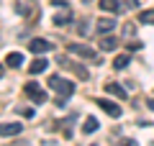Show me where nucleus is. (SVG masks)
<instances>
[{
    "instance_id": "f257e3e1",
    "label": "nucleus",
    "mask_w": 154,
    "mask_h": 146,
    "mask_svg": "<svg viewBox=\"0 0 154 146\" xmlns=\"http://www.w3.org/2000/svg\"><path fill=\"white\" fill-rule=\"evenodd\" d=\"M67 51H69V54L82 56V59H93V64H103V59H100V56L95 54L90 46H85V44H69V46H67Z\"/></svg>"
},
{
    "instance_id": "f03ea898",
    "label": "nucleus",
    "mask_w": 154,
    "mask_h": 146,
    "mask_svg": "<svg viewBox=\"0 0 154 146\" xmlns=\"http://www.w3.org/2000/svg\"><path fill=\"white\" fill-rule=\"evenodd\" d=\"M49 87H51L59 97H67V95H72V92H75V82L64 80V77H51V80H49Z\"/></svg>"
},
{
    "instance_id": "7ed1b4c3",
    "label": "nucleus",
    "mask_w": 154,
    "mask_h": 146,
    "mask_svg": "<svg viewBox=\"0 0 154 146\" xmlns=\"http://www.w3.org/2000/svg\"><path fill=\"white\" fill-rule=\"evenodd\" d=\"M23 90H26V95L31 97L33 103H46V92L41 90V85H38V82H26V87H23Z\"/></svg>"
},
{
    "instance_id": "20e7f679",
    "label": "nucleus",
    "mask_w": 154,
    "mask_h": 146,
    "mask_svg": "<svg viewBox=\"0 0 154 146\" xmlns=\"http://www.w3.org/2000/svg\"><path fill=\"white\" fill-rule=\"evenodd\" d=\"M95 103H98V105H100V108H103L108 115H113V118H118V115H121V105L110 103V100H105V97H95Z\"/></svg>"
},
{
    "instance_id": "39448f33",
    "label": "nucleus",
    "mask_w": 154,
    "mask_h": 146,
    "mask_svg": "<svg viewBox=\"0 0 154 146\" xmlns=\"http://www.w3.org/2000/svg\"><path fill=\"white\" fill-rule=\"evenodd\" d=\"M59 64H62V67H69V69L75 72V75L80 77V80H88V69H85V67H80L77 62H69L67 56H59Z\"/></svg>"
},
{
    "instance_id": "423d86ee",
    "label": "nucleus",
    "mask_w": 154,
    "mask_h": 146,
    "mask_svg": "<svg viewBox=\"0 0 154 146\" xmlns=\"http://www.w3.org/2000/svg\"><path fill=\"white\" fill-rule=\"evenodd\" d=\"M28 46H31L33 54H46V51L51 49V41H46V38H31Z\"/></svg>"
},
{
    "instance_id": "0eeeda50",
    "label": "nucleus",
    "mask_w": 154,
    "mask_h": 146,
    "mask_svg": "<svg viewBox=\"0 0 154 146\" xmlns=\"http://www.w3.org/2000/svg\"><path fill=\"white\" fill-rule=\"evenodd\" d=\"M113 28H116V21H113V18H100V21L95 23V31H98L100 36H108Z\"/></svg>"
},
{
    "instance_id": "6e6552de",
    "label": "nucleus",
    "mask_w": 154,
    "mask_h": 146,
    "mask_svg": "<svg viewBox=\"0 0 154 146\" xmlns=\"http://www.w3.org/2000/svg\"><path fill=\"white\" fill-rule=\"evenodd\" d=\"M23 131V123H0V136H18Z\"/></svg>"
},
{
    "instance_id": "1a4fd4ad",
    "label": "nucleus",
    "mask_w": 154,
    "mask_h": 146,
    "mask_svg": "<svg viewBox=\"0 0 154 146\" xmlns=\"http://www.w3.org/2000/svg\"><path fill=\"white\" fill-rule=\"evenodd\" d=\"M105 92L113 97H118V100H123L126 97V87H121L118 82H105Z\"/></svg>"
},
{
    "instance_id": "9d476101",
    "label": "nucleus",
    "mask_w": 154,
    "mask_h": 146,
    "mask_svg": "<svg viewBox=\"0 0 154 146\" xmlns=\"http://www.w3.org/2000/svg\"><path fill=\"white\" fill-rule=\"evenodd\" d=\"M46 67H49V62L38 56V59L31 62V67H28V75H41V72H46Z\"/></svg>"
},
{
    "instance_id": "9b49d317",
    "label": "nucleus",
    "mask_w": 154,
    "mask_h": 146,
    "mask_svg": "<svg viewBox=\"0 0 154 146\" xmlns=\"http://www.w3.org/2000/svg\"><path fill=\"white\" fill-rule=\"evenodd\" d=\"M116 46H118V38L116 36H103L100 38V49L103 51H116Z\"/></svg>"
},
{
    "instance_id": "f8f14e48",
    "label": "nucleus",
    "mask_w": 154,
    "mask_h": 146,
    "mask_svg": "<svg viewBox=\"0 0 154 146\" xmlns=\"http://www.w3.org/2000/svg\"><path fill=\"white\" fill-rule=\"evenodd\" d=\"M98 128H100L98 118H93V115H88V118H85V123H82V133H95Z\"/></svg>"
},
{
    "instance_id": "ddd939ff",
    "label": "nucleus",
    "mask_w": 154,
    "mask_h": 146,
    "mask_svg": "<svg viewBox=\"0 0 154 146\" xmlns=\"http://www.w3.org/2000/svg\"><path fill=\"white\" fill-rule=\"evenodd\" d=\"M100 8H103V11H108V13H121V11H123L118 0H100Z\"/></svg>"
},
{
    "instance_id": "4468645a",
    "label": "nucleus",
    "mask_w": 154,
    "mask_h": 146,
    "mask_svg": "<svg viewBox=\"0 0 154 146\" xmlns=\"http://www.w3.org/2000/svg\"><path fill=\"white\" fill-rule=\"evenodd\" d=\"M51 21H54L57 26H64V23H69V21H72V8H67L64 13H57V16L51 18Z\"/></svg>"
},
{
    "instance_id": "2eb2a0df",
    "label": "nucleus",
    "mask_w": 154,
    "mask_h": 146,
    "mask_svg": "<svg viewBox=\"0 0 154 146\" xmlns=\"http://www.w3.org/2000/svg\"><path fill=\"white\" fill-rule=\"evenodd\" d=\"M5 64H8V67H13V69H18V67L23 64V54H18V51H13V54H8Z\"/></svg>"
},
{
    "instance_id": "dca6fc26",
    "label": "nucleus",
    "mask_w": 154,
    "mask_h": 146,
    "mask_svg": "<svg viewBox=\"0 0 154 146\" xmlns=\"http://www.w3.org/2000/svg\"><path fill=\"white\" fill-rule=\"evenodd\" d=\"M128 62H131V56H128V54H121V56H116V59H113V67H116V69H126Z\"/></svg>"
},
{
    "instance_id": "f3484780",
    "label": "nucleus",
    "mask_w": 154,
    "mask_h": 146,
    "mask_svg": "<svg viewBox=\"0 0 154 146\" xmlns=\"http://www.w3.org/2000/svg\"><path fill=\"white\" fill-rule=\"evenodd\" d=\"M139 21H141V23H149V26H154V8H152V11H141V13H139Z\"/></svg>"
},
{
    "instance_id": "a211bd4d",
    "label": "nucleus",
    "mask_w": 154,
    "mask_h": 146,
    "mask_svg": "<svg viewBox=\"0 0 154 146\" xmlns=\"http://www.w3.org/2000/svg\"><path fill=\"white\" fill-rule=\"evenodd\" d=\"M118 3H121L123 11H128V8H139V0H118Z\"/></svg>"
},
{
    "instance_id": "6ab92c4d",
    "label": "nucleus",
    "mask_w": 154,
    "mask_h": 146,
    "mask_svg": "<svg viewBox=\"0 0 154 146\" xmlns=\"http://www.w3.org/2000/svg\"><path fill=\"white\" fill-rule=\"evenodd\" d=\"M21 113H23V115H28V118H33V115H36L31 108H21Z\"/></svg>"
},
{
    "instance_id": "aec40b11",
    "label": "nucleus",
    "mask_w": 154,
    "mask_h": 146,
    "mask_svg": "<svg viewBox=\"0 0 154 146\" xmlns=\"http://www.w3.org/2000/svg\"><path fill=\"white\" fill-rule=\"evenodd\" d=\"M128 49H131V51H134V49H141V41H131V44H128Z\"/></svg>"
},
{
    "instance_id": "412c9836",
    "label": "nucleus",
    "mask_w": 154,
    "mask_h": 146,
    "mask_svg": "<svg viewBox=\"0 0 154 146\" xmlns=\"http://www.w3.org/2000/svg\"><path fill=\"white\" fill-rule=\"evenodd\" d=\"M121 146H136L134 141H121Z\"/></svg>"
},
{
    "instance_id": "4be33fe9",
    "label": "nucleus",
    "mask_w": 154,
    "mask_h": 146,
    "mask_svg": "<svg viewBox=\"0 0 154 146\" xmlns=\"http://www.w3.org/2000/svg\"><path fill=\"white\" fill-rule=\"evenodd\" d=\"M149 108H152V110H154V97H152V100H149Z\"/></svg>"
},
{
    "instance_id": "5701e85b",
    "label": "nucleus",
    "mask_w": 154,
    "mask_h": 146,
    "mask_svg": "<svg viewBox=\"0 0 154 146\" xmlns=\"http://www.w3.org/2000/svg\"><path fill=\"white\" fill-rule=\"evenodd\" d=\"M3 75H5V67H0V77H3Z\"/></svg>"
},
{
    "instance_id": "b1692460",
    "label": "nucleus",
    "mask_w": 154,
    "mask_h": 146,
    "mask_svg": "<svg viewBox=\"0 0 154 146\" xmlns=\"http://www.w3.org/2000/svg\"><path fill=\"white\" fill-rule=\"evenodd\" d=\"M11 146H28V144H11Z\"/></svg>"
}]
</instances>
